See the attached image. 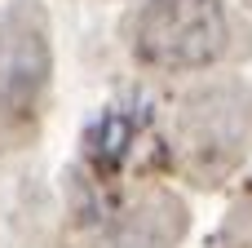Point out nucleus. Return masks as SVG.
Segmentation results:
<instances>
[{
  "label": "nucleus",
  "instance_id": "f03ea898",
  "mask_svg": "<svg viewBox=\"0 0 252 248\" xmlns=\"http://www.w3.org/2000/svg\"><path fill=\"white\" fill-rule=\"evenodd\" d=\"M49 75V49L35 27L0 22V106H27Z\"/></svg>",
  "mask_w": 252,
  "mask_h": 248
},
{
  "label": "nucleus",
  "instance_id": "f257e3e1",
  "mask_svg": "<svg viewBox=\"0 0 252 248\" xmlns=\"http://www.w3.org/2000/svg\"><path fill=\"white\" fill-rule=\"evenodd\" d=\"M133 49L151 67L195 71L230 49V18L221 0H146L133 22Z\"/></svg>",
  "mask_w": 252,
  "mask_h": 248
}]
</instances>
